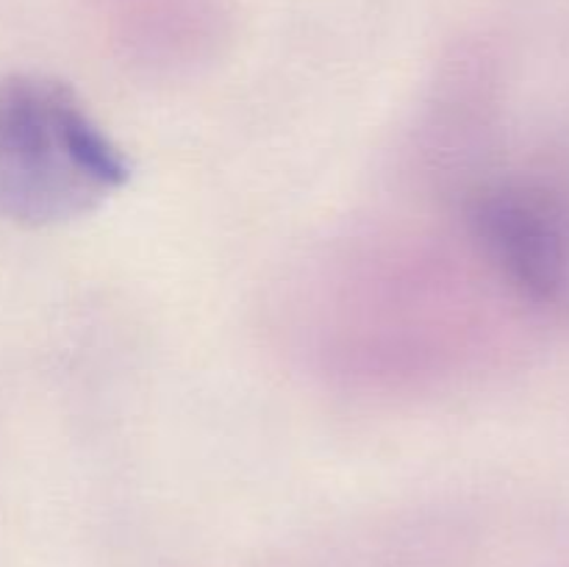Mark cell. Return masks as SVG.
Masks as SVG:
<instances>
[{"mask_svg": "<svg viewBox=\"0 0 569 567\" xmlns=\"http://www.w3.org/2000/svg\"><path fill=\"white\" fill-rule=\"evenodd\" d=\"M131 167L61 81L14 76L0 83V215L53 226L98 209Z\"/></svg>", "mask_w": 569, "mask_h": 567, "instance_id": "1", "label": "cell"}, {"mask_svg": "<svg viewBox=\"0 0 569 567\" xmlns=\"http://www.w3.org/2000/svg\"><path fill=\"white\" fill-rule=\"evenodd\" d=\"M472 239L500 278L542 309H569V183L520 172L483 183L467 206Z\"/></svg>", "mask_w": 569, "mask_h": 567, "instance_id": "2", "label": "cell"}]
</instances>
